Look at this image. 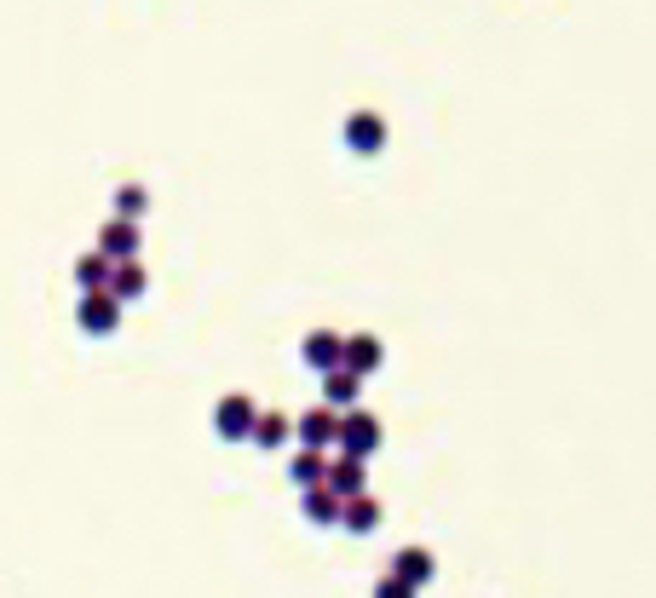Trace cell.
Listing matches in <instances>:
<instances>
[{"label": "cell", "instance_id": "d6986e66", "mask_svg": "<svg viewBox=\"0 0 656 598\" xmlns=\"http://www.w3.org/2000/svg\"><path fill=\"white\" fill-rule=\"evenodd\" d=\"M375 598H415V587H403L398 575H380V581H375Z\"/></svg>", "mask_w": 656, "mask_h": 598}, {"label": "cell", "instance_id": "52a82bcc", "mask_svg": "<svg viewBox=\"0 0 656 598\" xmlns=\"http://www.w3.org/2000/svg\"><path fill=\"white\" fill-rule=\"evenodd\" d=\"M386 363V345H380V334H346V374H357V380H369L375 368Z\"/></svg>", "mask_w": 656, "mask_h": 598}, {"label": "cell", "instance_id": "8992f818", "mask_svg": "<svg viewBox=\"0 0 656 598\" xmlns=\"http://www.w3.org/2000/svg\"><path fill=\"white\" fill-rule=\"evenodd\" d=\"M386 575H398L403 587H415V593H421L426 581L438 575V558H432L426 547H403V552H392V570H386Z\"/></svg>", "mask_w": 656, "mask_h": 598}, {"label": "cell", "instance_id": "ac0fdd59", "mask_svg": "<svg viewBox=\"0 0 656 598\" xmlns=\"http://www.w3.org/2000/svg\"><path fill=\"white\" fill-rule=\"evenodd\" d=\"M144 202H150V196H144V184H121V190H116V219L133 225V219L144 213Z\"/></svg>", "mask_w": 656, "mask_h": 598}, {"label": "cell", "instance_id": "8fae6325", "mask_svg": "<svg viewBox=\"0 0 656 598\" xmlns=\"http://www.w3.org/2000/svg\"><path fill=\"white\" fill-rule=\"evenodd\" d=\"M98 253H104L110 265L133 259V253H139V230L127 225V219H110V225H104V236H98Z\"/></svg>", "mask_w": 656, "mask_h": 598}, {"label": "cell", "instance_id": "3957f363", "mask_svg": "<svg viewBox=\"0 0 656 598\" xmlns=\"http://www.w3.org/2000/svg\"><path fill=\"white\" fill-rule=\"evenodd\" d=\"M254 420H259V409H254V397H248V391H231V397L213 409V426H219V437H231V443H248Z\"/></svg>", "mask_w": 656, "mask_h": 598}, {"label": "cell", "instance_id": "ba28073f", "mask_svg": "<svg viewBox=\"0 0 656 598\" xmlns=\"http://www.w3.org/2000/svg\"><path fill=\"white\" fill-rule=\"evenodd\" d=\"M116 322H121V299L110 294V288H98V294L81 299V328H87V334H116Z\"/></svg>", "mask_w": 656, "mask_h": 598}, {"label": "cell", "instance_id": "5bb4252c", "mask_svg": "<svg viewBox=\"0 0 656 598\" xmlns=\"http://www.w3.org/2000/svg\"><path fill=\"white\" fill-rule=\"evenodd\" d=\"M323 472H328V455H317V449H300V455L288 460V478L300 483V495H305V489H317Z\"/></svg>", "mask_w": 656, "mask_h": 598}, {"label": "cell", "instance_id": "7a4b0ae2", "mask_svg": "<svg viewBox=\"0 0 656 598\" xmlns=\"http://www.w3.org/2000/svg\"><path fill=\"white\" fill-rule=\"evenodd\" d=\"M340 138H346V150H357V156H380V150H386V115L352 110L346 127H340Z\"/></svg>", "mask_w": 656, "mask_h": 598}, {"label": "cell", "instance_id": "6da1fadb", "mask_svg": "<svg viewBox=\"0 0 656 598\" xmlns=\"http://www.w3.org/2000/svg\"><path fill=\"white\" fill-rule=\"evenodd\" d=\"M334 449L352 460H369L380 449V420L369 409H346L340 414V426H334Z\"/></svg>", "mask_w": 656, "mask_h": 598}, {"label": "cell", "instance_id": "9c48e42d", "mask_svg": "<svg viewBox=\"0 0 656 598\" xmlns=\"http://www.w3.org/2000/svg\"><path fill=\"white\" fill-rule=\"evenodd\" d=\"M334 426H340V414H334V409L300 414V426H294V432H300V449H317V455H323V449H334Z\"/></svg>", "mask_w": 656, "mask_h": 598}, {"label": "cell", "instance_id": "277c9868", "mask_svg": "<svg viewBox=\"0 0 656 598\" xmlns=\"http://www.w3.org/2000/svg\"><path fill=\"white\" fill-rule=\"evenodd\" d=\"M317 489H328L334 501H352V495H369V478H363V460H352V455H334L328 460V472H323V483Z\"/></svg>", "mask_w": 656, "mask_h": 598}, {"label": "cell", "instance_id": "7c38bea8", "mask_svg": "<svg viewBox=\"0 0 656 598\" xmlns=\"http://www.w3.org/2000/svg\"><path fill=\"white\" fill-rule=\"evenodd\" d=\"M340 524L352 529V535H375L380 529V501L375 495H352V501H340Z\"/></svg>", "mask_w": 656, "mask_h": 598}, {"label": "cell", "instance_id": "e0dca14e", "mask_svg": "<svg viewBox=\"0 0 656 598\" xmlns=\"http://www.w3.org/2000/svg\"><path fill=\"white\" fill-rule=\"evenodd\" d=\"M110 271H116V265H110L104 253H93V259H81V265H75V276H81V288H87V294L110 288Z\"/></svg>", "mask_w": 656, "mask_h": 598}, {"label": "cell", "instance_id": "4fadbf2b", "mask_svg": "<svg viewBox=\"0 0 656 598\" xmlns=\"http://www.w3.org/2000/svg\"><path fill=\"white\" fill-rule=\"evenodd\" d=\"M248 437H254L259 449H282V443L294 437V420H288V414H277V409H271V414L259 409V420H254V432H248Z\"/></svg>", "mask_w": 656, "mask_h": 598}, {"label": "cell", "instance_id": "2e32d148", "mask_svg": "<svg viewBox=\"0 0 656 598\" xmlns=\"http://www.w3.org/2000/svg\"><path fill=\"white\" fill-rule=\"evenodd\" d=\"M300 506H305V518H311V524H340V501H334L328 489H305Z\"/></svg>", "mask_w": 656, "mask_h": 598}, {"label": "cell", "instance_id": "9a60e30c", "mask_svg": "<svg viewBox=\"0 0 656 598\" xmlns=\"http://www.w3.org/2000/svg\"><path fill=\"white\" fill-rule=\"evenodd\" d=\"M110 294L116 299H139L144 294V265L139 259H121L116 271H110Z\"/></svg>", "mask_w": 656, "mask_h": 598}, {"label": "cell", "instance_id": "5b68a950", "mask_svg": "<svg viewBox=\"0 0 656 598\" xmlns=\"http://www.w3.org/2000/svg\"><path fill=\"white\" fill-rule=\"evenodd\" d=\"M300 357L311 368H323V374H328V368L346 363V334H334V328H311V334L300 340Z\"/></svg>", "mask_w": 656, "mask_h": 598}, {"label": "cell", "instance_id": "30bf717a", "mask_svg": "<svg viewBox=\"0 0 656 598\" xmlns=\"http://www.w3.org/2000/svg\"><path fill=\"white\" fill-rule=\"evenodd\" d=\"M357 391H363V380H357V374H346V368H328V374H323V409H334V414L357 409Z\"/></svg>", "mask_w": 656, "mask_h": 598}]
</instances>
